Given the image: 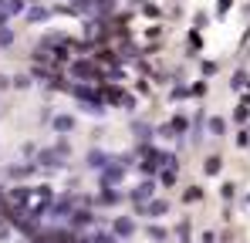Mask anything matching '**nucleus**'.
Wrapping results in <instances>:
<instances>
[{
  "label": "nucleus",
  "mask_w": 250,
  "mask_h": 243,
  "mask_svg": "<svg viewBox=\"0 0 250 243\" xmlns=\"http://www.w3.org/2000/svg\"><path fill=\"white\" fill-rule=\"evenodd\" d=\"M71 75H75V78H84V81H88V78H98V68H91L88 61H78Z\"/></svg>",
  "instance_id": "1"
},
{
  "label": "nucleus",
  "mask_w": 250,
  "mask_h": 243,
  "mask_svg": "<svg viewBox=\"0 0 250 243\" xmlns=\"http://www.w3.org/2000/svg\"><path fill=\"white\" fill-rule=\"evenodd\" d=\"M75 98H82V101H88V105H91V101H98V95H95L91 88H84V84L75 88Z\"/></svg>",
  "instance_id": "2"
},
{
  "label": "nucleus",
  "mask_w": 250,
  "mask_h": 243,
  "mask_svg": "<svg viewBox=\"0 0 250 243\" xmlns=\"http://www.w3.org/2000/svg\"><path fill=\"white\" fill-rule=\"evenodd\" d=\"M115 237H132V220H119L115 223Z\"/></svg>",
  "instance_id": "3"
},
{
  "label": "nucleus",
  "mask_w": 250,
  "mask_h": 243,
  "mask_svg": "<svg viewBox=\"0 0 250 243\" xmlns=\"http://www.w3.org/2000/svg\"><path fill=\"white\" fill-rule=\"evenodd\" d=\"M71 125H75V119H71V115H58V119H54V128H58V132H68Z\"/></svg>",
  "instance_id": "4"
},
{
  "label": "nucleus",
  "mask_w": 250,
  "mask_h": 243,
  "mask_svg": "<svg viewBox=\"0 0 250 243\" xmlns=\"http://www.w3.org/2000/svg\"><path fill=\"white\" fill-rule=\"evenodd\" d=\"M119 179H122V169H115V165H112V169H105V182H108V186H112V182H119Z\"/></svg>",
  "instance_id": "5"
},
{
  "label": "nucleus",
  "mask_w": 250,
  "mask_h": 243,
  "mask_svg": "<svg viewBox=\"0 0 250 243\" xmlns=\"http://www.w3.org/2000/svg\"><path fill=\"white\" fill-rule=\"evenodd\" d=\"M149 193H152V182H142V186H139V189H135L132 196H135V200H146Z\"/></svg>",
  "instance_id": "6"
},
{
  "label": "nucleus",
  "mask_w": 250,
  "mask_h": 243,
  "mask_svg": "<svg viewBox=\"0 0 250 243\" xmlns=\"http://www.w3.org/2000/svg\"><path fill=\"white\" fill-rule=\"evenodd\" d=\"M223 128H227L223 119H209V132H213V135H223Z\"/></svg>",
  "instance_id": "7"
},
{
  "label": "nucleus",
  "mask_w": 250,
  "mask_h": 243,
  "mask_svg": "<svg viewBox=\"0 0 250 243\" xmlns=\"http://www.w3.org/2000/svg\"><path fill=\"white\" fill-rule=\"evenodd\" d=\"M88 162H91V165H105V156H102V152H91V156H88Z\"/></svg>",
  "instance_id": "8"
}]
</instances>
